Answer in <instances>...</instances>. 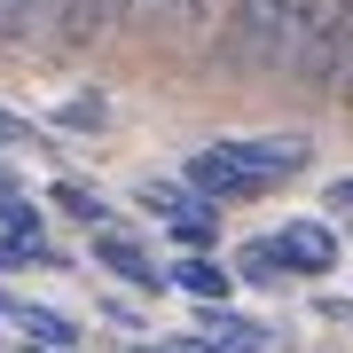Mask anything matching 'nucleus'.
<instances>
[{"instance_id": "ddd939ff", "label": "nucleus", "mask_w": 353, "mask_h": 353, "mask_svg": "<svg viewBox=\"0 0 353 353\" xmlns=\"http://www.w3.org/2000/svg\"><path fill=\"white\" fill-rule=\"evenodd\" d=\"M322 94L338 102V110H353V24L338 39V55H330V71H322Z\"/></svg>"}, {"instance_id": "a211bd4d", "label": "nucleus", "mask_w": 353, "mask_h": 353, "mask_svg": "<svg viewBox=\"0 0 353 353\" xmlns=\"http://www.w3.org/2000/svg\"><path fill=\"white\" fill-rule=\"evenodd\" d=\"M0 141H16V126H8V118H0Z\"/></svg>"}, {"instance_id": "9b49d317", "label": "nucleus", "mask_w": 353, "mask_h": 353, "mask_svg": "<svg viewBox=\"0 0 353 353\" xmlns=\"http://www.w3.org/2000/svg\"><path fill=\"white\" fill-rule=\"evenodd\" d=\"M16 330H24V338H39L48 353H71V345H79V330L55 314V306H16Z\"/></svg>"}, {"instance_id": "f8f14e48", "label": "nucleus", "mask_w": 353, "mask_h": 353, "mask_svg": "<svg viewBox=\"0 0 353 353\" xmlns=\"http://www.w3.org/2000/svg\"><path fill=\"white\" fill-rule=\"evenodd\" d=\"M236 275H243V283H267V290H275V283L290 275V267H283V252H275V236L243 243V252H236Z\"/></svg>"}, {"instance_id": "6ab92c4d", "label": "nucleus", "mask_w": 353, "mask_h": 353, "mask_svg": "<svg viewBox=\"0 0 353 353\" xmlns=\"http://www.w3.org/2000/svg\"><path fill=\"white\" fill-rule=\"evenodd\" d=\"M126 353H141V345H126Z\"/></svg>"}, {"instance_id": "20e7f679", "label": "nucleus", "mask_w": 353, "mask_h": 353, "mask_svg": "<svg viewBox=\"0 0 353 353\" xmlns=\"http://www.w3.org/2000/svg\"><path fill=\"white\" fill-rule=\"evenodd\" d=\"M189 189L204 204H243V196H267V189H275V173L259 165L252 141H212V150L189 157Z\"/></svg>"}, {"instance_id": "dca6fc26", "label": "nucleus", "mask_w": 353, "mask_h": 353, "mask_svg": "<svg viewBox=\"0 0 353 353\" xmlns=\"http://www.w3.org/2000/svg\"><path fill=\"white\" fill-rule=\"evenodd\" d=\"M24 8H32V0H0V39L16 32V16H24Z\"/></svg>"}, {"instance_id": "2eb2a0df", "label": "nucleus", "mask_w": 353, "mask_h": 353, "mask_svg": "<svg viewBox=\"0 0 353 353\" xmlns=\"http://www.w3.org/2000/svg\"><path fill=\"white\" fill-rule=\"evenodd\" d=\"M330 212H345V220H353V173H345V181H330Z\"/></svg>"}, {"instance_id": "7ed1b4c3", "label": "nucleus", "mask_w": 353, "mask_h": 353, "mask_svg": "<svg viewBox=\"0 0 353 353\" xmlns=\"http://www.w3.org/2000/svg\"><path fill=\"white\" fill-rule=\"evenodd\" d=\"M228 63L243 79H275L283 71V32H290V0H228Z\"/></svg>"}, {"instance_id": "f3484780", "label": "nucleus", "mask_w": 353, "mask_h": 353, "mask_svg": "<svg viewBox=\"0 0 353 353\" xmlns=\"http://www.w3.org/2000/svg\"><path fill=\"white\" fill-rule=\"evenodd\" d=\"M165 353H212V345H204V338H173V345H165Z\"/></svg>"}, {"instance_id": "4468645a", "label": "nucleus", "mask_w": 353, "mask_h": 353, "mask_svg": "<svg viewBox=\"0 0 353 353\" xmlns=\"http://www.w3.org/2000/svg\"><path fill=\"white\" fill-rule=\"evenodd\" d=\"M55 204H63L71 220H87V228H102V212H110V204L87 189V181H55Z\"/></svg>"}, {"instance_id": "6e6552de", "label": "nucleus", "mask_w": 353, "mask_h": 353, "mask_svg": "<svg viewBox=\"0 0 353 353\" xmlns=\"http://www.w3.org/2000/svg\"><path fill=\"white\" fill-rule=\"evenodd\" d=\"M94 259L110 267V275H126L134 290H165V267H157L150 252H141L134 236H110V228H94Z\"/></svg>"}, {"instance_id": "39448f33", "label": "nucleus", "mask_w": 353, "mask_h": 353, "mask_svg": "<svg viewBox=\"0 0 353 353\" xmlns=\"http://www.w3.org/2000/svg\"><path fill=\"white\" fill-rule=\"evenodd\" d=\"M228 0H126V24H150V32H173V39H212Z\"/></svg>"}, {"instance_id": "423d86ee", "label": "nucleus", "mask_w": 353, "mask_h": 353, "mask_svg": "<svg viewBox=\"0 0 353 353\" xmlns=\"http://www.w3.org/2000/svg\"><path fill=\"white\" fill-rule=\"evenodd\" d=\"M275 252H283L290 275H330V267H338V236H330L322 220H283Z\"/></svg>"}, {"instance_id": "1a4fd4ad", "label": "nucleus", "mask_w": 353, "mask_h": 353, "mask_svg": "<svg viewBox=\"0 0 353 353\" xmlns=\"http://www.w3.org/2000/svg\"><path fill=\"white\" fill-rule=\"evenodd\" d=\"M196 338L212 345V353H275V338H267L259 322H243V314H228L220 299H212V314L196 322Z\"/></svg>"}, {"instance_id": "9d476101", "label": "nucleus", "mask_w": 353, "mask_h": 353, "mask_svg": "<svg viewBox=\"0 0 353 353\" xmlns=\"http://www.w3.org/2000/svg\"><path fill=\"white\" fill-rule=\"evenodd\" d=\"M165 283H181L189 299H204V306H212V299H228V283H236V267H220V259H181V267H173Z\"/></svg>"}, {"instance_id": "f257e3e1", "label": "nucleus", "mask_w": 353, "mask_h": 353, "mask_svg": "<svg viewBox=\"0 0 353 353\" xmlns=\"http://www.w3.org/2000/svg\"><path fill=\"white\" fill-rule=\"evenodd\" d=\"M118 24H126V0H32L0 48H55V55H79V48H94V39H110Z\"/></svg>"}, {"instance_id": "0eeeda50", "label": "nucleus", "mask_w": 353, "mask_h": 353, "mask_svg": "<svg viewBox=\"0 0 353 353\" xmlns=\"http://www.w3.org/2000/svg\"><path fill=\"white\" fill-rule=\"evenodd\" d=\"M141 204H150V212H157L165 228H173L181 243H204V236H212V228H220V212H212V204H196V196L165 189V181H150V189H141Z\"/></svg>"}, {"instance_id": "f03ea898", "label": "nucleus", "mask_w": 353, "mask_h": 353, "mask_svg": "<svg viewBox=\"0 0 353 353\" xmlns=\"http://www.w3.org/2000/svg\"><path fill=\"white\" fill-rule=\"evenodd\" d=\"M353 24V0H290V32H283V71L290 87H322L330 55H338V39Z\"/></svg>"}]
</instances>
